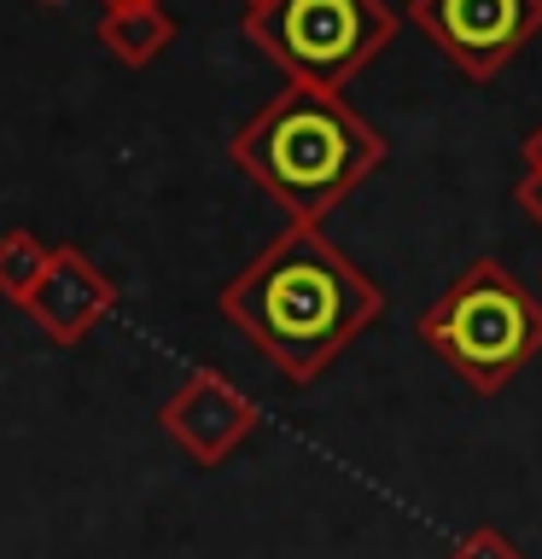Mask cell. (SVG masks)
<instances>
[{"instance_id": "obj_13", "label": "cell", "mask_w": 542, "mask_h": 559, "mask_svg": "<svg viewBox=\"0 0 542 559\" xmlns=\"http://www.w3.org/2000/svg\"><path fill=\"white\" fill-rule=\"evenodd\" d=\"M239 7H245V12H251V7H262V0H239Z\"/></svg>"}, {"instance_id": "obj_1", "label": "cell", "mask_w": 542, "mask_h": 559, "mask_svg": "<svg viewBox=\"0 0 542 559\" xmlns=\"http://www.w3.org/2000/svg\"><path fill=\"white\" fill-rule=\"evenodd\" d=\"M216 304L280 379L315 384L385 314V292L315 222H286Z\"/></svg>"}, {"instance_id": "obj_11", "label": "cell", "mask_w": 542, "mask_h": 559, "mask_svg": "<svg viewBox=\"0 0 542 559\" xmlns=\"http://www.w3.org/2000/svg\"><path fill=\"white\" fill-rule=\"evenodd\" d=\"M514 199H519V210H525V216H531V222L542 227V175H519Z\"/></svg>"}, {"instance_id": "obj_3", "label": "cell", "mask_w": 542, "mask_h": 559, "mask_svg": "<svg viewBox=\"0 0 542 559\" xmlns=\"http://www.w3.org/2000/svg\"><path fill=\"white\" fill-rule=\"evenodd\" d=\"M420 344L467 391L496 396L542 356V297L496 257H472L414 321Z\"/></svg>"}, {"instance_id": "obj_8", "label": "cell", "mask_w": 542, "mask_h": 559, "mask_svg": "<svg viewBox=\"0 0 542 559\" xmlns=\"http://www.w3.org/2000/svg\"><path fill=\"white\" fill-rule=\"evenodd\" d=\"M175 29L181 24H175V12L164 0H122V7H105V17H99V47L111 52L117 64L140 70L175 41Z\"/></svg>"}, {"instance_id": "obj_10", "label": "cell", "mask_w": 542, "mask_h": 559, "mask_svg": "<svg viewBox=\"0 0 542 559\" xmlns=\"http://www.w3.org/2000/svg\"><path fill=\"white\" fill-rule=\"evenodd\" d=\"M449 559H525V548L507 531H496V524H479V531H467L455 542Z\"/></svg>"}, {"instance_id": "obj_9", "label": "cell", "mask_w": 542, "mask_h": 559, "mask_svg": "<svg viewBox=\"0 0 542 559\" xmlns=\"http://www.w3.org/2000/svg\"><path fill=\"white\" fill-rule=\"evenodd\" d=\"M47 257H52V245L42 234H30V227L0 234V297H7V304H24L30 286L47 269Z\"/></svg>"}, {"instance_id": "obj_5", "label": "cell", "mask_w": 542, "mask_h": 559, "mask_svg": "<svg viewBox=\"0 0 542 559\" xmlns=\"http://www.w3.org/2000/svg\"><path fill=\"white\" fill-rule=\"evenodd\" d=\"M409 17L467 82H490L542 35V0H409Z\"/></svg>"}, {"instance_id": "obj_7", "label": "cell", "mask_w": 542, "mask_h": 559, "mask_svg": "<svg viewBox=\"0 0 542 559\" xmlns=\"http://www.w3.org/2000/svg\"><path fill=\"white\" fill-rule=\"evenodd\" d=\"M17 309H24L52 344L70 349L117 309V280L105 274L87 251H76V245H52L42 280L30 286V297Z\"/></svg>"}, {"instance_id": "obj_6", "label": "cell", "mask_w": 542, "mask_h": 559, "mask_svg": "<svg viewBox=\"0 0 542 559\" xmlns=\"http://www.w3.org/2000/svg\"><path fill=\"white\" fill-rule=\"evenodd\" d=\"M157 426L169 431V443H181V454H192L199 466H222L239 443L257 437V402L239 391L234 379L210 373H187L157 408Z\"/></svg>"}, {"instance_id": "obj_15", "label": "cell", "mask_w": 542, "mask_h": 559, "mask_svg": "<svg viewBox=\"0 0 542 559\" xmlns=\"http://www.w3.org/2000/svg\"><path fill=\"white\" fill-rule=\"evenodd\" d=\"M42 7H52V0H42Z\"/></svg>"}, {"instance_id": "obj_4", "label": "cell", "mask_w": 542, "mask_h": 559, "mask_svg": "<svg viewBox=\"0 0 542 559\" xmlns=\"http://www.w3.org/2000/svg\"><path fill=\"white\" fill-rule=\"evenodd\" d=\"M397 24L391 0H262L245 12V35L262 59L286 70V82L327 94L356 82L397 41Z\"/></svg>"}, {"instance_id": "obj_2", "label": "cell", "mask_w": 542, "mask_h": 559, "mask_svg": "<svg viewBox=\"0 0 542 559\" xmlns=\"http://www.w3.org/2000/svg\"><path fill=\"white\" fill-rule=\"evenodd\" d=\"M227 157L292 222L321 227L385 164V134L344 94L286 82L251 122H239Z\"/></svg>"}, {"instance_id": "obj_12", "label": "cell", "mask_w": 542, "mask_h": 559, "mask_svg": "<svg viewBox=\"0 0 542 559\" xmlns=\"http://www.w3.org/2000/svg\"><path fill=\"white\" fill-rule=\"evenodd\" d=\"M519 157H525V175H542V122L531 134H525V146H519Z\"/></svg>"}, {"instance_id": "obj_14", "label": "cell", "mask_w": 542, "mask_h": 559, "mask_svg": "<svg viewBox=\"0 0 542 559\" xmlns=\"http://www.w3.org/2000/svg\"><path fill=\"white\" fill-rule=\"evenodd\" d=\"M105 7H122V0H105Z\"/></svg>"}]
</instances>
